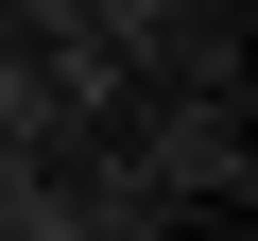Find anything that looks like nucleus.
I'll return each instance as SVG.
<instances>
[{
    "label": "nucleus",
    "mask_w": 258,
    "mask_h": 241,
    "mask_svg": "<svg viewBox=\"0 0 258 241\" xmlns=\"http://www.w3.org/2000/svg\"><path fill=\"white\" fill-rule=\"evenodd\" d=\"M138 172H155L172 207H241V190H258V120H241V69H189V86L138 120Z\"/></svg>",
    "instance_id": "obj_1"
},
{
    "label": "nucleus",
    "mask_w": 258,
    "mask_h": 241,
    "mask_svg": "<svg viewBox=\"0 0 258 241\" xmlns=\"http://www.w3.org/2000/svg\"><path fill=\"white\" fill-rule=\"evenodd\" d=\"M69 120H52V86H35V52H0V155H52Z\"/></svg>",
    "instance_id": "obj_2"
},
{
    "label": "nucleus",
    "mask_w": 258,
    "mask_h": 241,
    "mask_svg": "<svg viewBox=\"0 0 258 241\" xmlns=\"http://www.w3.org/2000/svg\"><path fill=\"white\" fill-rule=\"evenodd\" d=\"M172 18H224V35H241V0H172Z\"/></svg>",
    "instance_id": "obj_3"
}]
</instances>
